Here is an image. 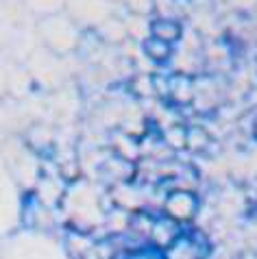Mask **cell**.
Instances as JSON below:
<instances>
[{
	"label": "cell",
	"instance_id": "cell-1",
	"mask_svg": "<svg viewBox=\"0 0 257 259\" xmlns=\"http://www.w3.org/2000/svg\"><path fill=\"white\" fill-rule=\"evenodd\" d=\"M18 215V198L5 163L0 161V235H5L13 227Z\"/></svg>",
	"mask_w": 257,
	"mask_h": 259
},
{
	"label": "cell",
	"instance_id": "cell-2",
	"mask_svg": "<svg viewBox=\"0 0 257 259\" xmlns=\"http://www.w3.org/2000/svg\"><path fill=\"white\" fill-rule=\"evenodd\" d=\"M5 88V68H3V55H0V94H3Z\"/></svg>",
	"mask_w": 257,
	"mask_h": 259
}]
</instances>
